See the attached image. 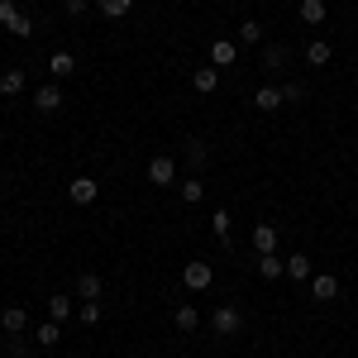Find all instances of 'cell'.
Listing matches in <instances>:
<instances>
[{"label":"cell","instance_id":"6da1fadb","mask_svg":"<svg viewBox=\"0 0 358 358\" xmlns=\"http://www.w3.org/2000/svg\"><path fill=\"white\" fill-rule=\"evenodd\" d=\"M244 330V310L239 306H220L215 315H210V334H220V339H229V334Z\"/></svg>","mask_w":358,"mask_h":358},{"label":"cell","instance_id":"7a4b0ae2","mask_svg":"<svg viewBox=\"0 0 358 358\" xmlns=\"http://www.w3.org/2000/svg\"><path fill=\"white\" fill-rule=\"evenodd\" d=\"M182 282H187V292H206V287L215 282V268H210L206 258H192V263L182 268Z\"/></svg>","mask_w":358,"mask_h":358},{"label":"cell","instance_id":"3957f363","mask_svg":"<svg viewBox=\"0 0 358 358\" xmlns=\"http://www.w3.org/2000/svg\"><path fill=\"white\" fill-rule=\"evenodd\" d=\"M148 182H153V187H172V182H177V163H172L167 153L148 158Z\"/></svg>","mask_w":358,"mask_h":358},{"label":"cell","instance_id":"277c9868","mask_svg":"<svg viewBox=\"0 0 358 358\" xmlns=\"http://www.w3.org/2000/svg\"><path fill=\"white\" fill-rule=\"evenodd\" d=\"M34 110H38V115H57V110H62V91H57L53 82L38 86V91H34Z\"/></svg>","mask_w":358,"mask_h":358},{"label":"cell","instance_id":"5b68a950","mask_svg":"<svg viewBox=\"0 0 358 358\" xmlns=\"http://www.w3.org/2000/svg\"><path fill=\"white\" fill-rule=\"evenodd\" d=\"M310 296H315V301H334V296H339V277L334 273H315L310 277Z\"/></svg>","mask_w":358,"mask_h":358},{"label":"cell","instance_id":"8992f818","mask_svg":"<svg viewBox=\"0 0 358 358\" xmlns=\"http://www.w3.org/2000/svg\"><path fill=\"white\" fill-rule=\"evenodd\" d=\"M67 196H72L77 206H91V201L101 196V182H91V177H72V187H67Z\"/></svg>","mask_w":358,"mask_h":358},{"label":"cell","instance_id":"52a82bcc","mask_svg":"<svg viewBox=\"0 0 358 358\" xmlns=\"http://www.w3.org/2000/svg\"><path fill=\"white\" fill-rule=\"evenodd\" d=\"M253 106H258L263 115L282 110V106H287V101H282V86H258V91H253Z\"/></svg>","mask_w":358,"mask_h":358},{"label":"cell","instance_id":"ba28073f","mask_svg":"<svg viewBox=\"0 0 358 358\" xmlns=\"http://www.w3.org/2000/svg\"><path fill=\"white\" fill-rule=\"evenodd\" d=\"M234 57H239V43L234 38H215L210 43V67H229Z\"/></svg>","mask_w":358,"mask_h":358},{"label":"cell","instance_id":"9c48e42d","mask_svg":"<svg viewBox=\"0 0 358 358\" xmlns=\"http://www.w3.org/2000/svg\"><path fill=\"white\" fill-rule=\"evenodd\" d=\"M0 325H5V334H24L29 330L24 306H5V310H0Z\"/></svg>","mask_w":358,"mask_h":358},{"label":"cell","instance_id":"30bf717a","mask_svg":"<svg viewBox=\"0 0 358 358\" xmlns=\"http://www.w3.org/2000/svg\"><path fill=\"white\" fill-rule=\"evenodd\" d=\"M192 86L201 91V96L220 91V67H196V72H192Z\"/></svg>","mask_w":358,"mask_h":358},{"label":"cell","instance_id":"8fae6325","mask_svg":"<svg viewBox=\"0 0 358 358\" xmlns=\"http://www.w3.org/2000/svg\"><path fill=\"white\" fill-rule=\"evenodd\" d=\"M172 325L182 334H196L201 330V310H196V306H177V310H172Z\"/></svg>","mask_w":358,"mask_h":358},{"label":"cell","instance_id":"7c38bea8","mask_svg":"<svg viewBox=\"0 0 358 358\" xmlns=\"http://www.w3.org/2000/svg\"><path fill=\"white\" fill-rule=\"evenodd\" d=\"M253 248L258 253H277V224H253Z\"/></svg>","mask_w":358,"mask_h":358},{"label":"cell","instance_id":"4fadbf2b","mask_svg":"<svg viewBox=\"0 0 358 358\" xmlns=\"http://www.w3.org/2000/svg\"><path fill=\"white\" fill-rule=\"evenodd\" d=\"M182 153H187V167H192V172H201V167L210 163V148H206L201 138H187V148H182Z\"/></svg>","mask_w":358,"mask_h":358},{"label":"cell","instance_id":"5bb4252c","mask_svg":"<svg viewBox=\"0 0 358 358\" xmlns=\"http://www.w3.org/2000/svg\"><path fill=\"white\" fill-rule=\"evenodd\" d=\"M330 57H334V48L325 38H310V43H306V62H310V67H325Z\"/></svg>","mask_w":358,"mask_h":358},{"label":"cell","instance_id":"9a60e30c","mask_svg":"<svg viewBox=\"0 0 358 358\" xmlns=\"http://www.w3.org/2000/svg\"><path fill=\"white\" fill-rule=\"evenodd\" d=\"M48 72H53V82L72 77V72H77V57H72V53H53V57H48Z\"/></svg>","mask_w":358,"mask_h":358},{"label":"cell","instance_id":"2e32d148","mask_svg":"<svg viewBox=\"0 0 358 358\" xmlns=\"http://www.w3.org/2000/svg\"><path fill=\"white\" fill-rule=\"evenodd\" d=\"M263 67H268V72H282V67H287V48H282V43H263Z\"/></svg>","mask_w":358,"mask_h":358},{"label":"cell","instance_id":"e0dca14e","mask_svg":"<svg viewBox=\"0 0 358 358\" xmlns=\"http://www.w3.org/2000/svg\"><path fill=\"white\" fill-rule=\"evenodd\" d=\"M282 268H287V263H282L277 253H258V277H268V282H277V277H282Z\"/></svg>","mask_w":358,"mask_h":358},{"label":"cell","instance_id":"ac0fdd59","mask_svg":"<svg viewBox=\"0 0 358 358\" xmlns=\"http://www.w3.org/2000/svg\"><path fill=\"white\" fill-rule=\"evenodd\" d=\"M57 339H62V325H57V320H48V325L34 330V344H38V349H53Z\"/></svg>","mask_w":358,"mask_h":358},{"label":"cell","instance_id":"d6986e66","mask_svg":"<svg viewBox=\"0 0 358 358\" xmlns=\"http://www.w3.org/2000/svg\"><path fill=\"white\" fill-rule=\"evenodd\" d=\"M20 91H24V72H20V67L0 72V96H20Z\"/></svg>","mask_w":358,"mask_h":358},{"label":"cell","instance_id":"ffe728a7","mask_svg":"<svg viewBox=\"0 0 358 358\" xmlns=\"http://www.w3.org/2000/svg\"><path fill=\"white\" fill-rule=\"evenodd\" d=\"M325 0H301V24H325Z\"/></svg>","mask_w":358,"mask_h":358},{"label":"cell","instance_id":"44dd1931","mask_svg":"<svg viewBox=\"0 0 358 358\" xmlns=\"http://www.w3.org/2000/svg\"><path fill=\"white\" fill-rule=\"evenodd\" d=\"M77 296H86V301H101V277H96V273H82V277H77Z\"/></svg>","mask_w":358,"mask_h":358},{"label":"cell","instance_id":"7402d4cb","mask_svg":"<svg viewBox=\"0 0 358 358\" xmlns=\"http://www.w3.org/2000/svg\"><path fill=\"white\" fill-rule=\"evenodd\" d=\"M182 201H187V206H201V201H206V182H201V177H187V182H182Z\"/></svg>","mask_w":358,"mask_h":358},{"label":"cell","instance_id":"603a6c76","mask_svg":"<svg viewBox=\"0 0 358 358\" xmlns=\"http://www.w3.org/2000/svg\"><path fill=\"white\" fill-rule=\"evenodd\" d=\"M287 277H296V282L315 277V273H310V258H306V253H292V258H287Z\"/></svg>","mask_w":358,"mask_h":358},{"label":"cell","instance_id":"cb8c5ba5","mask_svg":"<svg viewBox=\"0 0 358 358\" xmlns=\"http://www.w3.org/2000/svg\"><path fill=\"white\" fill-rule=\"evenodd\" d=\"M129 10H134V0H101V15L106 20H124Z\"/></svg>","mask_w":358,"mask_h":358},{"label":"cell","instance_id":"d4e9b609","mask_svg":"<svg viewBox=\"0 0 358 358\" xmlns=\"http://www.w3.org/2000/svg\"><path fill=\"white\" fill-rule=\"evenodd\" d=\"M239 43H248V48L263 43V24H258V20H244V24H239Z\"/></svg>","mask_w":358,"mask_h":358},{"label":"cell","instance_id":"484cf974","mask_svg":"<svg viewBox=\"0 0 358 358\" xmlns=\"http://www.w3.org/2000/svg\"><path fill=\"white\" fill-rule=\"evenodd\" d=\"M77 320H82L86 330H91V325H101V301H82V310H77Z\"/></svg>","mask_w":358,"mask_h":358},{"label":"cell","instance_id":"4316f807","mask_svg":"<svg viewBox=\"0 0 358 358\" xmlns=\"http://www.w3.org/2000/svg\"><path fill=\"white\" fill-rule=\"evenodd\" d=\"M48 310H53V320L62 325V320L72 315V296H48Z\"/></svg>","mask_w":358,"mask_h":358},{"label":"cell","instance_id":"83f0119b","mask_svg":"<svg viewBox=\"0 0 358 358\" xmlns=\"http://www.w3.org/2000/svg\"><path fill=\"white\" fill-rule=\"evenodd\" d=\"M210 229H215L224 244H229V210H215V215H210Z\"/></svg>","mask_w":358,"mask_h":358},{"label":"cell","instance_id":"f1b7e54d","mask_svg":"<svg viewBox=\"0 0 358 358\" xmlns=\"http://www.w3.org/2000/svg\"><path fill=\"white\" fill-rule=\"evenodd\" d=\"M282 101H287V106L306 101V86H301V82H287V86H282Z\"/></svg>","mask_w":358,"mask_h":358},{"label":"cell","instance_id":"f546056e","mask_svg":"<svg viewBox=\"0 0 358 358\" xmlns=\"http://www.w3.org/2000/svg\"><path fill=\"white\" fill-rule=\"evenodd\" d=\"M15 15H20V10H15V0H0V24L10 29V24H15Z\"/></svg>","mask_w":358,"mask_h":358},{"label":"cell","instance_id":"4dcf8cb0","mask_svg":"<svg viewBox=\"0 0 358 358\" xmlns=\"http://www.w3.org/2000/svg\"><path fill=\"white\" fill-rule=\"evenodd\" d=\"M67 5V15H86V0H62Z\"/></svg>","mask_w":358,"mask_h":358}]
</instances>
